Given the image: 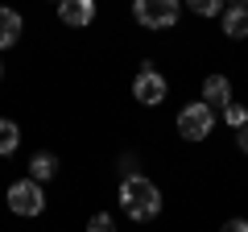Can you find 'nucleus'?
Returning a JSON list of instances; mask_svg holds the SVG:
<instances>
[{"mask_svg":"<svg viewBox=\"0 0 248 232\" xmlns=\"http://www.w3.org/2000/svg\"><path fill=\"white\" fill-rule=\"evenodd\" d=\"M54 4H62V0H54Z\"/></svg>","mask_w":248,"mask_h":232,"instance_id":"19","label":"nucleus"},{"mask_svg":"<svg viewBox=\"0 0 248 232\" xmlns=\"http://www.w3.org/2000/svg\"><path fill=\"white\" fill-rule=\"evenodd\" d=\"M211 129H215V112L203 99H190V104L178 112V137H186V141H203Z\"/></svg>","mask_w":248,"mask_h":232,"instance_id":"4","label":"nucleus"},{"mask_svg":"<svg viewBox=\"0 0 248 232\" xmlns=\"http://www.w3.org/2000/svg\"><path fill=\"white\" fill-rule=\"evenodd\" d=\"M219 232H248V220H244V215H232V220H223Z\"/></svg>","mask_w":248,"mask_h":232,"instance_id":"15","label":"nucleus"},{"mask_svg":"<svg viewBox=\"0 0 248 232\" xmlns=\"http://www.w3.org/2000/svg\"><path fill=\"white\" fill-rule=\"evenodd\" d=\"M236 149H240V153H248V125H240V129H236Z\"/></svg>","mask_w":248,"mask_h":232,"instance_id":"16","label":"nucleus"},{"mask_svg":"<svg viewBox=\"0 0 248 232\" xmlns=\"http://www.w3.org/2000/svg\"><path fill=\"white\" fill-rule=\"evenodd\" d=\"M228 9H248V0H228Z\"/></svg>","mask_w":248,"mask_h":232,"instance_id":"17","label":"nucleus"},{"mask_svg":"<svg viewBox=\"0 0 248 232\" xmlns=\"http://www.w3.org/2000/svg\"><path fill=\"white\" fill-rule=\"evenodd\" d=\"M4 203H9L13 215H25V220H33V215L46 212V191H42V182H33V179L25 174V179H17L9 191H4Z\"/></svg>","mask_w":248,"mask_h":232,"instance_id":"2","label":"nucleus"},{"mask_svg":"<svg viewBox=\"0 0 248 232\" xmlns=\"http://www.w3.org/2000/svg\"><path fill=\"white\" fill-rule=\"evenodd\" d=\"M223 125H228V129H240V125H248V108L232 99V104L223 108Z\"/></svg>","mask_w":248,"mask_h":232,"instance_id":"12","label":"nucleus"},{"mask_svg":"<svg viewBox=\"0 0 248 232\" xmlns=\"http://www.w3.org/2000/svg\"><path fill=\"white\" fill-rule=\"evenodd\" d=\"M133 17L145 29H174L182 17V0H133Z\"/></svg>","mask_w":248,"mask_h":232,"instance_id":"3","label":"nucleus"},{"mask_svg":"<svg viewBox=\"0 0 248 232\" xmlns=\"http://www.w3.org/2000/svg\"><path fill=\"white\" fill-rule=\"evenodd\" d=\"M0 79H4V63H0Z\"/></svg>","mask_w":248,"mask_h":232,"instance_id":"18","label":"nucleus"},{"mask_svg":"<svg viewBox=\"0 0 248 232\" xmlns=\"http://www.w3.org/2000/svg\"><path fill=\"white\" fill-rule=\"evenodd\" d=\"M223 33L232 37V42H244L248 37V9H223Z\"/></svg>","mask_w":248,"mask_h":232,"instance_id":"10","label":"nucleus"},{"mask_svg":"<svg viewBox=\"0 0 248 232\" xmlns=\"http://www.w3.org/2000/svg\"><path fill=\"white\" fill-rule=\"evenodd\" d=\"M166 91H170V83H166V75H161L153 63H145L141 71H137V79H133V99L137 104L157 108L161 99H166Z\"/></svg>","mask_w":248,"mask_h":232,"instance_id":"5","label":"nucleus"},{"mask_svg":"<svg viewBox=\"0 0 248 232\" xmlns=\"http://www.w3.org/2000/svg\"><path fill=\"white\" fill-rule=\"evenodd\" d=\"M21 145V129L17 120H9V116H0V158H13Z\"/></svg>","mask_w":248,"mask_h":232,"instance_id":"11","label":"nucleus"},{"mask_svg":"<svg viewBox=\"0 0 248 232\" xmlns=\"http://www.w3.org/2000/svg\"><path fill=\"white\" fill-rule=\"evenodd\" d=\"M120 207H124V215L137 220V224L153 220V215L161 212V191H157V182L145 179V174H124V182H120Z\"/></svg>","mask_w":248,"mask_h":232,"instance_id":"1","label":"nucleus"},{"mask_svg":"<svg viewBox=\"0 0 248 232\" xmlns=\"http://www.w3.org/2000/svg\"><path fill=\"white\" fill-rule=\"evenodd\" d=\"M87 232H116V220H112L108 212H95V215L87 220Z\"/></svg>","mask_w":248,"mask_h":232,"instance_id":"14","label":"nucleus"},{"mask_svg":"<svg viewBox=\"0 0 248 232\" xmlns=\"http://www.w3.org/2000/svg\"><path fill=\"white\" fill-rule=\"evenodd\" d=\"M199 99H203L211 112H223V108L232 104V83L223 79V75H207V79H203V96H199Z\"/></svg>","mask_w":248,"mask_h":232,"instance_id":"7","label":"nucleus"},{"mask_svg":"<svg viewBox=\"0 0 248 232\" xmlns=\"http://www.w3.org/2000/svg\"><path fill=\"white\" fill-rule=\"evenodd\" d=\"M29 179L33 182H50V179H58V158H54V153H33V158H29Z\"/></svg>","mask_w":248,"mask_h":232,"instance_id":"9","label":"nucleus"},{"mask_svg":"<svg viewBox=\"0 0 248 232\" xmlns=\"http://www.w3.org/2000/svg\"><path fill=\"white\" fill-rule=\"evenodd\" d=\"M21 33H25V21H21V13L9 9V4H0V50L17 46Z\"/></svg>","mask_w":248,"mask_h":232,"instance_id":"8","label":"nucleus"},{"mask_svg":"<svg viewBox=\"0 0 248 232\" xmlns=\"http://www.w3.org/2000/svg\"><path fill=\"white\" fill-rule=\"evenodd\" d=\"M58 21L71 29H87L95 21V0H62L58 4Z\"/></svg>","mask_w":248,"mask_h":232,"instance_id":"6","label":"nucleus"},{"mask_svg":"<svg viewBox=\"0 0 248 232\" xmlns=\"http://www.w3.org/2000/svg\"><path fill=\"white\" fill-rule=\"evenodd\" d=\"M195 17H219L223 13V0H186Z\"/></svg>","mask_w":248,"mask_h":232,"instance_id":"13","label":"nucleus"}]
</instances>
